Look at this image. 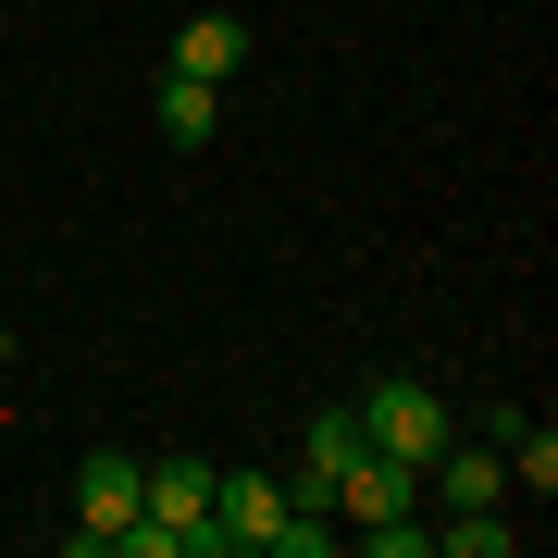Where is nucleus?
Listing matches in <instances>:
<instances>
[{
	"label": "nucleus",
	"instance_id": "nucleus-1",
	"mask_svg": "<svg viewBox=\"0 0 558 558\" xmlns=\"http://www.w3.org/2000/svg\"><path fill=\"white\" fill-rule=\"evenodd\" d=\"M137 509H149V472H137L124 447H87V459H75V546L112 558L124 534H137Z\"/></svg>",
	"mask_w": 558,
	"mask_h": 558
},
{
	"label": "nucleus",
	"instance_id": "nucleus-2",
	"mask_svg": "<svg viewBox=\"0 0 558 558\" xmlns=\"http://www.w3.org/2000/svg\"><path fill=\"white\" fill-rule=\"evenodd\" d=\"M459 435V422L435 410V385H373V398H360V447H385V459H410V472H435V447Z\"/></svg>",
	"mask_w": 558,
	"mask_h": 558
},
{
	"label": "nucleus",
	"instance_id": "nucleus-3",
	"mask_svg": "<svg viewBox=\"0 0 558 558\" xmlns=\"http://www.w3.org/2000/svg\"><path fill=\"white\" fill-rule=\"evenodd\" d=\"M149 521H161L174 558H223L211 546V459H161V472H149Z\"/></svg>",
	"mask_w": 558,
	"mask_h": 558
},
{
	"label": "nucleus",
	"instance_id": "nucleus-4",
	"mask_svg": "<svg viewBox=\"0 0 558 558\" xmlns=\"http://www.w3.org/2000/svg\"><path fill=\"white\" fill-rule=\"evenodd\" d=\"M336 509H348V521H410V509H422V472L385 459V447H360L348 472H336Z\"/></svg>",
	"mask_w": 558,
	"mask_h": 558
},
{
	"label": "nucleus",
	"instance_id": "nucleus-5",
	"mask_svg": "<svg viewBox=\"0 0 558 558\" xmlns=\"http://www.w3.org/2000/svg\"><path fill=\"white\" fill-rule=\"evenodd\" d=\"M274 509H286V484H274V472H211V546H223V558L274 534Z\"/></svg>",
	"mask_w": 558,
	"mask_h": 558
},
{
	"label": "nucleus",
	"instance_id": "nucleus-6",
	"mask_svg": "<svg viewBox=\"0 0 558 558\" xmlns=\"http://www.w3.org/2000/svg\"><path fill=\"white\" fill-rule=\"evenodd\" d=\"M422 484H435L447 509H497V497H509V459L484 447V435H447V447H435V472H422Z\"/></svg>",
	"mask_w": 558,
	"mask_h": 558
},
{
	"label": "nucleus",
	"instance_id": "nucleus-7",
	"mask_svg": "<svg viewBox=\"0 0 558 558\" xmlns=\"http://www.w3.org/2000/svg\"><path fill=\"white\" fill-rule=\"evenodd\" d=\"M248 62V25L236 13H186V38H174V75H199V87H223Z\"/></svg>",
	"mask_w": 558,
	"mask_h": 558
},
{
	"label": "nucleus",
	"instance_id": "nucleus-8",
	"mask_svg": "<svg viewBox=\"0 0 558 558\" xmlns=\"http://www.w3.org/2000/svg\"><path fill=\"white\" fill-rule=\"evenodd\" d=\"M211 124H223V87H199V75H161V137H174V149H199Z\"/></svg>",
	"mask_w": 558,
	"mask_h": 558
},
{
	"label": "nucleus",
	"instance_id": "nucleus-9",
	"mask_svg": "<svg viewBox=\"0 0 558 558\" xmlns=\"http://www.w3.org/2000/svg\"><path fill=\"white\" fill-rule=\"evenodd\" d=\"M447 546H459V558H509L521 521H497V509H447Z\"/></svg>",
	"mask_w": 558,
	"mask_h": 558
},
{
	"label": "nucleus",
	"instance_id": "nucleus-10",
	"mask_svg": "<svg viewBox=\"0 0 558 558\" xmlns=\"http://www.w3.org/2000/svg\"><path fill=\"white\" fill-rule=\"evenodd\" d=\"M360 546H373V558H422L435 534H422V509H410V521H360Z\"/></svg>",
	"mask_w": 558,
	"mask_h": 558
}]
</instances>
